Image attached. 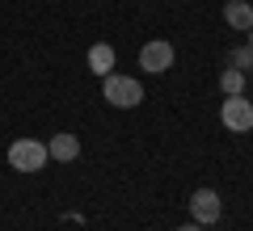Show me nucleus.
<instances>
[{"mask_svg":"<svg viewBox=\"0 0 253 231\" xmlns=\"http://www.w3.org/2000/svg\"><path fill=\"white\" fill-rule=\"evenodd\" d=\"M46 156L59 160V164H72L76 156H81V139H76V134H55V139L46 143Z\"/></svg>","mask_w":253,"mask_h":231,"instance_id":"423d86ee","label":"nucleus"},{"mask_svg":"<svg viewBox=\"0 0 253 231\" xmlns=\"http://www.w3.org/2000/svg\"><path fill=\"white\" fill-rule=\"evenodd\" d=\"M101 97H106L114 109H135L139 101H144V89H139L135 76H118V71H110V76H101Z\"/></svg>","mask_w":253,"mask_h":231,"instance_id":"f257e3e1","label":"nucleus"},{"mask_svg":"<svg viewBox=\"0 0 253 231\" xmlns=\"http://www.w3.org/2000/svg\"><path fill=\"white\" fill-rule=\"evenodd\" d=\"M114 63H118V55H114V46H110V42H97V46L89 51V67L97 71V76H110Z\"/></svg>","mask_w":253,"mask_h":231,"instance_id":"6e6552de","label":"nucleus"},{"mask_svg":"<svg viewBox=\"0 0 253 231\" xmlns=\"http://www.w3.org/2000/svg\"><path fill=\"white\" fill-rule=\"evenodd\" d=\"M139 67H144L148 76H161V71H169V67H173V42H165V38L144 42V46H139Z\"/></svg>","mask_w":253,"mask_h":231,"instance_id":"20e7f679","label":"nucleus"},{"mask_svg":"<svg viewBox=\"0 0 253 231\" xmlns=\"http://www.w3.org/2000/svg\"><path fill=\"white\" fill-rule=\"evenodd\" d=\"M228 67L249 71L253 67V46H232V51H228Z\"/></svg>","mask_w":253,"mask_h":231,"instance_id":"9d476101","label":"nucleus"},{"mask_svg":"<svg viewBox=\"0 0 253 231\" xmlns=\"http://www.w3.org/2000/svg\"><path fill=\"white\" fill-rule=\"evenodd\" d=\"M46 143H38V139H17V143H9V164L17 172H42L46 168Z\"/></svg>","mask_w":253,"mask_h":231,"instance_id":"f03ea898","label":"nucleus"},{"mask_svg":"<svg viewBox=\"0 0 253 231\" xmlns=\"http://www.w3.org/2000/svg\"><path fill=\"white\" fill-rule=\"evenodd\" d=\"M177 231H207V227H199V223H186V227H177Z\"/></svg>","mask_w":253,"mask_h":231,"instance_id":"9b49d317","label":"nucleus"},{"mask_svg":"<svg viewBox=\"0 0 253 231\" xmlns=\"http://www.w3.org/2000/svg\"><path fill=\"white\" fill-rule=\"evenodd\" d=\"M219 194L215 189H194V198H190V214H194V223L199 227H215V219H219Z\"/></svg>","mask_w":253,"mask_h":231,"instance_id":"39448f33","label":"nucleus"},{"mask_svg":"<svg viewBox=\"0 0 253 231\" xmlns=\"http://www.w3.org/2000/svg\"><path fill=\"white\" fill-rule=\"evenodd\" d=\"M219 118H224V126L232 134H249L253 131V101L245 97V93H236V97H224V109H219Z\"/></svg>","mask_w":253,"mask_h":231,"instance_id":"7ed1b4c3","label":"nucleus"},{"mask_svg":"<svg viewBox=\"0 0 253 231\" xmlns=\"http://www.w3.org/2000/svg\"><path fill=\"white\" fill-rule=\"evenodd\" d=\"M219 89H224V97H236V93H245V71L228 67L224 76H219Z\"/></svg>","mask_w":253,"mask_h":231,"instance_id":"1a4fd4ad","label":"nucleus"},{"mask_svg":"<svg viewBox=\"0 0 253 231\" xmlns=\"http://www.w3.org/2000/svg\"><path fill=\"white\" fill-rule=\"evenodd\" d=\"M224 21L232 30H245V34H249V30H253V4H249V0H228Z\"/></svg>","mask_w":253,"mask_h":231,"instance_id":"0eeeda50","label":"nucleus"},{"mask_svg":"<svg viewBox=\"0 0 253 231\" xmlns=\"http://www.w3.org/2000/svg\"><path fill=\"white\" fill-rule=\"evenodd\" d=\"M249 46H253V30H249Z\"/></svg>","mask_w":253,"mask_h":231,"instance_id":"f8f14e48","label":"nucleus"}]
</instances>
